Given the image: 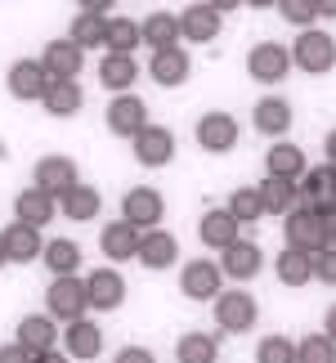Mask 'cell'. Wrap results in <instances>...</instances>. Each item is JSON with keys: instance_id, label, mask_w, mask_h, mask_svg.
Wrapping results in <instances>:
<instances>
[{"instance_id": "obj_1", "label": "cell", "mask_w": 336, "mask_h": 363, "mask_svg": "<svg viewBox=\"0 0 336 363\" xmlns=\"http://www.w3.org/2000/svg\"><path fill=\"white\" fill-rule=\"evenodd\" d=\"M283 233H287V247H301V251H323L332 238H327V216L318 211V206H305V202H296L287 211V220H283Z\"/></svg>"}, {"instance_id": "obj_2", "label": "cell", "mask_w": 336, "mask_h": 363, "mask_svg": "<svg viewBox=\"0 0 336 363\" xmlns=\"http://www.w3.org/2000/svg\"><path fill=\"white\" fill-rule=\"evenodd\" d=\"M291 63L301 67V72L310 77H323L336 67V40L327 32H318V27H305L296 36V45H291Z\"/></svg>"}, {"instance_id": "obj_3", "label": "cell", "mask_w": 336, "mask_h": 363, "mask_svg": "<svg viewBox=\"0 0 336 363\" xmlns=\"http://www.w3.org/2000/svg\"><path fill=\"white\" fill-rule=\"evenodd\" d=\"M45 305H50V318H63V323H72L90 310V291H86V278L77 274H63L54 278L50 291H45Z\"/></svg>"}, {"instance_id": "obj_4", "label": "cell", "mask_w": 336, "mask_h": 363, "mask_svg": "<svg viewBox=\"0 0 336 363\" xmlns=\"http://www.w3.org/2000/svg\"><path fill=\"white\" fill-rule=\"evenodd\" d=\"M256 296L251 291H220L215 296V323L220 332H229V337H242V332L256 328Z\"/></svg>"}, {"instance_id": "obj_5", "label": "cell", "mask_w": 336, "mask_h": 363, "mask_svg": "<svg viewBox=\"0 0 336 363\" xmlns=\"http://www.w3.org/2000/svg\"><path fill=\"white\" fill-rule=\"evenodd\" d=\"M287 72H291V50H283L278 40H260V45H251V54H247V77L274 86V81H283Z\"/></svg>"}, {"instance_id": "obj_6", "label": "cell", "mask_w": 336, "mask_h": 363, "mask_svg": "<svg viewBox=\"0 0 336 363\" xmlns=\"http://www.w3.org/2000/svg\"><path fill=\"white\" fill-rule=\"evenodd\" d=\"M162 216H166V198L157 189H148V184H139L125 193V202H121V220H130V225L144 233V229H157L162 225Z\"/></svg>"}, {"instance_id": "obj_7", "label": "cell", "mask_w": 336, "mask_h": 363, "mask_svg": "<svg viewBox=\"0 0 336 363\" xmlns=\"http://www.w3.org/2000/svg\"><path fill=\"white\" fill-rule=\"evenodd\" d=\"M50 81H54V77L45 72V63H40V59H18V63L9 67V81H5V86H9L13 99L32 104V99H45Z\"/></svg>"}, {"instance_id": "obj_8", "label": "cell", "mask_w": 336, "mask_h": 363, "mask_svg": "<svg viewBox=\"0 0 336 363\" xmlns=\"http://www.w3.org/2000/svg\"><path fill=\"white\" fill-rule=\"evenodd\" d=\"M179 291H184L189 301H215L224 291V269L211 260H193V264H184V274H179Z\"/></svg>"}, {"instance_id": "obj_9", "label": "cell", "mask_w": 336, "mask_h": 363, "mask_svg": "<svg viewBox=\"0 0 336 363\" xmlns=\"http://www.w3.org/2000/svg\"><path fill=\"white\" fill-rule=\"evenodd\" d=\"M130 148H135V162L139 166H166L175 157V135L166 130V125H144L135 139H130Z\"/></svg>"}, {"instance_id": "obj_10", "label": "cell", "mask_w": 336, "mask_h": 363, "mask_svg": "<svg viewBox=\"0 0 336 363\" xmlns=\"http://www.w3.org/2000/svg\"><path fill=\"white\" fill-rule=\"evenodd\" d=\"M148 125V108L139 94H117V99L108 104V130L121 135V139H135L139 130Z\"/></svg>"}, {"instance_id": "obj_11", "label": "cell", "mask_w": 336, "mask_h": 363, "mask_svg": "<svg viewBox=\"0 0 336 363\" xmlns=\"http://www.w3.org/2000/svg\"><path fill=\"white\" fill-rule=\"evenodd\" d=\"M36 189H45L50 198H63L67 189H77L81 184V171H77V162L72 157H40L36 162Z\"/></svg>"}, {"instance_id": "obj_12", "label": "cell", "mask_w": 336, "mask_h": 363, "mask_svg": "<svg viewBox=\"0 0 336 363\" xmlns=\"http://www.w3.org/2000/svg\"><path fill=\"white\" fill-rule=\"evenodd\" d=\"M40 63H45V72H50L54 81H77L81 63H86V50H81L72 36H63V40H50V45H45Z\"/></svg>"}, {"instance_id": "obj_13", "label": "cell", "mask_w": 336, "mask_h": 363, "mask_svg": "<svg viewBox=\"0 0 336 363\" xmlns=\"http://www.w3.org/2000/svg\"><path fill=\"white\" fill-rule=\"evenodd\" d=\"M260 264H264L260 247L247 242V238H237V242H229V247L220 251V269H224V278H233V283H247V278H256Z\"/></svg>"}, {"instance_id": "obj_14", "label": "cell", "mask_w": 336, "mask_h": 363, "mask_svg": "<svg viewBox=\"0 0 336 363\" xmlns=\"http://www.w3.org/2000/svg\"><path fill=\"white\" fill-rule=\"evenodd\" d=\"M220 18H224L220 9H211L206 0H198V5H189L184 13H179V36L193 40V45H206V40L220 36Z\"/></svg>"}, {"instance_id": "obj_15", "label": "cell", "mask_w": 336, "mask_h": 363, "mask_svg": "<svg viewBox=\"0 0 336 363\" xmlns=\"http://www.w3.org/2000/svg\"><path fill=\"white\" fill-rule=\"evenodd\" d=\"M144 269H171V264L179 260V242L175 233L166 229H144V238H139V256H135Z\"/></svg>"}, {"instance_id": "obj_16", "label": "cell", "mask_w": 336, "mask_h": 363, "mask_svg": "<svg viewBox=\"0 0 336 363\" xmlns=\"http://www.w3.org/2000/svg\"><path fill=\"white\" fill-rule=\"evenodd\" d=\"M5 233V251H9V260L13 264H32L45 256V242H40V229L36 225H27V220H13L9 229H0Z\"/></svg>"}, {"instance_id": "obj_17", "label": "cell", "mask_w": 336, "mask_h": 363, "mask_svg": "<svg viewBox=\"0 0 336 363\" xmlns=\"http://www.w3.org/2000/svg\"><path fill=\"white\" fill-rule=\"evenodd\" d=\"M198 144L206 152H233L237 148V121H233V113H206L198 121Z\"/></svg>"}, {"instance_id": "obj_18", "label": "cell", "mask_w": 336, "mask_h": 363, "mask_svg": "<svg viewBox=\"0 0 336 363\" xmlns=\"http://www.w3.org/2000/svg\"><path fill=\"white\" fill-rule=\"evenodd\" d=\"M86 291H90V310H121V301H125V278L117 269H94L86 278Z\"/></svg>"}, {"instance_id": "obj_19", "label": "cell", "mask_w": 336, "mask_h": 363, "mask_svg": "<svg viewBox=\"0 0 336 363\" xmlns=\"http://www.w3.org/2000/svg\"><path fill=\"white\" fill-rule=\"evenodd\" d=\"M139 238H144V233H139L130 220H112V225L99 233V251L108 260H135L139 256Z\"/></svg>"}, {"instance_id": "obj_20", "label": "cell", "mask_w": 336, "mask_h": 363, "mask_svg": "<svg viewBox=\"0 0 336 363\" xmlns=\"http://www.w3.org/2000/svg\"><path fill=\"white\" fill-rule=\"evenodd\" d=\"M237 220H233V211L229 206H211V211L202 216V225H198V238L206 242V247H215V251H224L229 242H237Z\"/></svg>"}, {"instance_id": "obj_21", "label": "cell", "mask_w": 336, "mask_h": 363, "mask_svg": "<svg viewBox=\"0 0 336 363\" xmlns=\"http://www.w3.org/2000/svg\"><path fill=\"white\" fill-rule=\"evenodd\" d=\"M148 77L157 81V86H166V90L184 86V77H189V54L179 50V45L157 50V54H152V63H148Z\"/></svg>"}, {"instance_id": "obj_22", "label": "cell", "mask_w": 336, "mask_h": 363, "mask_svg": "<svg viewBox=\"0 0 336 363\" xmlns=\"http://www.w3.org/2000/svg\"><path fill=\"white\" fill-rule=\"evenodd\" d=\"M99 350H103V328L90 323L86 314L72 318V323H67V354L90 363V359H99Z\"/></svg>"}, {"instance_id": "obj_23", "label": "cell", "mask_w": 336, "mask_h": 363, "mask_svg": "<svg viewBox=\"0 0 336 363\" xmlns=\"http://www.w3.org/2000/svg\"><path fill=\"white\" fill-rule=\"evenodd\" d=\"M274 269H278V283L283 287H305L314 278V256L301 251V247H283L278 260H274Z\"/></svg>"}, {"instance_id": "obj_24", "label": "cell", "mask_w": 336, "mask_h": 363, "mask_svg": "<svg viewBox=\"0 0 336 363\" xmlns=\"http://www.w3.org/2000/svg\"><path fill=\"white\" fill-rule=\"evenodd\" d=\"M135 77H139V67H135V54H103V63H99V81L112 90V94H130L135 86Z\"/></svg>"}, {"instance_id": "obj_25", "label": "cell", "mask_w": 336, "mask_h": 363, "mask_svg": "<svg viewBox=\"0 0 336 363\" xmlns=\"http://www.w3.org/2000/svg\"><path fill=\"white\" fill-rule=\"evenodd\" d=\"M13 211H18V220H27V225H50V220H54V211H59V198H50V193L45 189H23L18 193V202H13Z\"/></svg>"}, {"instance_id": "obj_26", "label": "cell", "mask_w": 336, "mask_h": 363, "mask_svg": "<svg viewBox=\"0 0 336 363\" xmlns=\"http://www.w3.org/2000/svg\"><path fill=\"white\" fill-rule=\"evenodd\" d=\"M139 32H144V45H152V54L171 50L175 40H184V36H179V13H166V9L148 13V18L139 23Z\"/></svg>"}, {"instance_id": "obj_27", "label": "cell", "mask_w": 336, "mask_h": 363, "mask_svg": "<svg viewBox=\"0 0 336 363\" xmlns=\"http://www.w3.org/2000/svg\"><path fill=\"white\" fill-rule=\"evenodd\" d=\"M251 121H256L260 135L283 139V135L291 130V104H287V99H260L256 108H251Z\"/></svg>"}, {"instance_id": "obj_28", "label": "cell", "mask_w": 336, "mask_h": 363, "mask_svg": "<svg viewBox=\"0 0 336 363\" xmlns=\"http://www.w3.org/2000/svg\"><path fill=\"white\" fill-rule=\"evenodd\" d=\"M99 206H103V198H99V189H94V184H77V189H67L63 198H59V211L67 220H77V225L94 220V216H99Z\"/></svg>"}, {"instance_id": "obj_29", "label": "cell", "mask_w": 336, "mask_h": 363, "mask_svg": "<svg viewBox=\"0 0 336 363\" xmlns=\"http://www.w3.org/2000/svg\"><path fill=\"white\" fill-rule=\"evenodd\" d=\"M260 198H264V216H287L301 202V184L296 179H283V175H269L260 184Z\"/></svg>"}, {"instance_id": "obj_30", "label": "cell", "mask_w": 336, "mask_h": 363, "mask_svg": "<svg viewBox=\"0 0 336 363\" xmlns=\"http://www.w3.org/2000/svg\"><path fill=\"white\" fill-rule=\"evenodd\" d=\"M54 341H59V328L50 323V314H27L18 323V345H27L32 354L54 350Z\"/></svg>"}, {"instance_id": "obj_31", "label": "cell", "mask_w": 336, "mask_h": 363, "mask_svg": "<svg viewBox=\"0 0 336 363\" xmlns=\"http://www.w3.org/2000/svg\"><path fill=\"white\" fill-rule=\"evenodd\" d=\"M45 113L50 117H72V113H81V104H86V94H81V86L77 81H50V90H45Z\"/></svg>"}, {"instance_id": "obj_32", "label": "cell", "mask_w": 336, "mask_h": 363, "mask_svg": "<svg viewBox=\"0 0 336 363\" xmlns=\"http://www.w3.org/2000/svg\"><path fill=\"white\" fill-rule=\"evenodd\" d=\"M67 36H72L81 50L108 45V18H103V13H90V9H81L77 18H72V27H67Z\"/></svg>"}, {"instance_id": "obj_33", "label": "cell", "mask_w": 336, "mask_h": 363, "mask_svg": "<svg viewBox=\"0 0 336 363\" xmlns=\"http://www.w3.org/2000/svg\"><path fill=\"white\" fill-rule=\"evenodd\" d=\"M264 166H269V175H283V179H301L310 171V166H305V148H296V144H274Z\"/></svg>"}, {"instance_id": "obj_34", "label": "cell", "mask_w": 336, "mask_h": 363, "mask_svg": "<svg viewBox=\"0 0 336 363\" xmlns=\"http://www.w3.org/2000/svg\"><path fill=\"white\" fill-rule=\"evenodd\" d=\"M40 260L50 264L54 278L77 274V269H81V247H77L72 238H50V247H45V256H40Z\"/></svg>"}, {"instance_id": "obj_35", "label": "cell", "mask_w": 336, "mask_h": 363, "mask_svg": "<svg viewBox=\"0 0 336 363\" xmlns=\"http://www.w3.org/2000/svg\"><path fill=\"white\" fill-rule=\"evenodd\" d=\"M175 359L179 363H215V337H206V332H189V337H179Z\"/></svg>"}, {"instance_id": "obj_36", "label": "cell", "mask_w": 336, "mask_h": 363, "mask_svg": "<svg viewBox=\"0 0 336 363\" xmlns=\"http://www.w3.org/2000/svg\"><path fill=\"white\" fill-rule=\"evenodd\" d=\"M144 40L135 18H108V50L112 54H135V45Z\"/></svg>"}, {"instance_id": "obj_37", "label": "cell", "mask_w": 336, "mask_h": 363, "mask_svg": "<svg viewBox=\"0 0 336 363\" xmlns=\"http://www.w3.org/2000/svg\"><path fill=\"white\" fill-rule=\"evenodd\" d=\"M229 211L237 225H256V220H264V198H260V189H237L233 198H229Z\"/></svg>"}, {"instance_id": "obj_38", "label": "cell", "mask_w": 336, "mask_h": 363, "mask_svg": "<svg viewBox=\"0 0 336 363\" xmlns=\"http://www.w3.org/2000/svg\"><path fill=\"white\" fill-rule=\"evenodd\" d=\"M296 363H336V341L327 332H318V337H305L296 345Z\"/></svg>"}, {"instance_id": "obj_39", "label": "cell", "mask_w": 336, "mask_h": 363, "mask_svg": "<svg viewBox=\"0 0 336 363\" xmlns=\"http://www.w3.org/2000/svg\"><path fill=\"white\" fill-rule=\"evenodd\" d=\"M256 363H296V341L287 337H264L256 345Z\"/></svg>"}, {"instance_id": "obj_40", "label": "cell", "mask_w": 336, "mask_h": 363, "mask_svg": "<svg viewBox=\"0 0 336 363\" xmlns=\"http://www.w3.org/2000/svg\"><path fill=\"white\" fill-rule=\"evenodd\" d=\"M278 13H283L287 23H296V27H310V23L318 18L314 0H278Z\"/></svg>"}, {"instance_id": "obj_41", "label": "cell", "mask_w": 336, "mask_h": 363, "mask_svg": "<svg viewBox=\"0 0 336 363\" xmlns=\"http://www.w3.org/2000/svg\"><path fill=\"white\" fill-rule=\"evenodd\" d=\"M314 278H318V283H327V287H336V247L332 242L323 251H314Z\"/></svg>"}, {"instance_id": "obj_42", "label": "cell", "mask_w": 336, "mask_h": 363, "mask_svg": "<svg viewBox=\"0 0 336 363\" xmlns=\"http://www.w3.org/2000/svg\"><path fill=\"white\" fill-rule=\"evenodd\" d=\"M0 363H32V350L18 341H9V345H0Z\"/></svg>"}, {"instance_id": "obj_43", "label": "cell", "mask_w": 336, "mask_h": 363, "mask_svg": "<svg viewBox=\"0 0 336 363\" xmlns=\"http://www.w3.org/2000/svg\"><path fill=\"white\" fill-rule=\"evenodd\" d=\"M112 363H157V359H152V350H144V345H125Z\"/></svg>"}, {"instance_id": "obj_44", "label": "cell", "mask_w": 336, "mask_h": 363, "mask_svg": "<svg viewBox=\"0 0 336 363\" xmlns=\"http://www.w3.org/2000/svg\"><path fill=\"white\" fill-rule=\"evenodd\" d=\"M81 9H90V13H108L112 5H117V0H77Z\"/></svg>"}, {"instance_id": "obj_45", "label": "cell", "mask_w": 336, "mask_h": 363, "mask_svg": "<svg viewBox=\"0 0 336 363\" xmlns=\"http://www.w3.org/2000/svg\"><path fill=\"white\" fill-rule=\"evenodd\" d=\"M32 363H72V354H59V350H45V354H32Z\"/></svg>"}, {"instance_id": "obj_46", "label": "cell", "mask_w": 336, "mask_h": 363, "mask_svg": "<svg viewBox=\"0 0 336 363\" xmlns=\"http://www.w3.org/2000/svg\"><path fill=\"white\" fill-rule=\"evenodd\" d=\"M314 9H318V18H336V0H314Z\"/></svg>"}, {"instance_id": "obj_47", "label": "cell", "mask_w": 336, "mask_h": 363, "mask_svg": "<svg viewBox=\"0 0 336 363\" xmlns=\"http://www.w3.org/2000/svg\"><path fill=\"white\" fill-rule=\"evenodd\" d=\"M323 332H327V337H332V341H336V305H332V310H327V314H323Z\"/></svg>"}, {"instance_id": "obj_48", "label": "cell", "mask_w": 336, "mask_h": 363, "mask_svg": "<svg viewBox=\"0 0 336 363\" xmlns=\"http://www.w3.org/2000/svg\"><path fill=\"white\" fill-rule=\"evenodd\" d=\"M323 216H327V238H332V247H336V206H327Z\"/></svg>"}, {"instance_id": "obj_49", "label": "cell", "mask_w": 336, "mask_h": 363, "mask_svg": "<svg viewBox=\"0 0 336 363\" xmlns=\"http://www.w3.org/2000/svg\"><path fill=\"white\" fill-rule=\"evenodd\" d=\"M206 5H211V9H220V13H224V9H237V5H242V0H206Z\"/></svg>"}, {"instance_id": "obj_50", "label": "cell", "mask_w": 336, "mask_h": 363, "mask_svg": "<svg viewBox=\"0 0 336 363\" xmlns=\"http://www.w3.org/2000/svg\"><path fill=\"white\" fill-rule=\"evenodd\" d=\"M323 148H327V162H332V166H336V130H332V135H327V144H323Z\"/></svg>"}, {"instance_id": "obj_51", "label": "cell", "mask_w": 336, "mask_h": 363, "mask_svg": "<svg viewBox=\"0 0 336 363\" xmlns=\"http://www.w3.org/2000/svg\"><path fill=\"white\" fill-rule=\"evenodd\" d=\"M9 264V251H5V233H0V269Z\"/></svg>"}, {"instance_id": "obj_52", "label": "cell", "mask_w": 336, "mask_h": 363, "mask_svg": "<svg viewBox=\"0 0 336 363\" xmlns=\"http://www.w3.org/2000/svg\"><path fill=\"white\" fill-rule=\"evenodd\" d=\"M242 5H256V9H264V5H278V0H242Z\"/></svg>"}]
</instances>
